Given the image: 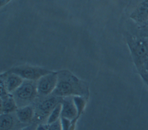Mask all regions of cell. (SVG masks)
<instances>
[{
    "label": "cell",
    "instance_id": "6da1fadb",
    "mask_svg": "<svg viewBox=\"0 0 148 130\" xmlns=\"http://www.w3.org/2000/svg\"><path fill=\"white\" fill-rule=\"evenodd\" d=\"M58 85L52 95L58 97L80 96L88 97V87L85 82L69 71H58Z\"/></svg>",
    "mask_w": 148,
    "mask_h": 130
},
{
    "label": "cell",
    "instance_id": "7a4b0ae2",
    "mask_svg": "<svg viewBox=\"0 0 148 130\" xmlns=\"http://www.w3.org/2000/svg\"><path fill=\"white\" fill-rule=\"evenodd\" d=\"M17 102L18 108L27 106L36 99L38 96L37 82L30 80H24L20 87L12 93Z\"/></svg>",
    "mask_w": 148,
    "mask_h": 130
},
{
    "label": "cell",
    "instance_id": "3957f363",
    "mask_svg": "<svg viewBox=\"0 0 148 130\" xmlns=\"http://www.w3.org/2000/svg\"><path fill=\"white\" fill-rule=\"evenodd\" d=\"M43 99L39 100L34 107L35 118L34 122H41L43 120H47L48 116L58 104L62 102L63 98L51 95L50 96L42 97Z\"/></svg>",
    "mask_w": 148,
    "mask_h": 130
},
{
    "label": "cell",
    "instance_id": "277c9868",
    "mask_svg": "<svg viewBox=\"0 0 148 130\" xmlns=\"http://www.w3.org/2000/svg\"><path fill=\"white\" fill-rule=\"evenodd\" d=\"M128 47L136 64L146 62L148 59V39L130 37L128 40Z\"/></svg>",
    "mask_w": 148,
    "mask_h": 130
},
{
    "label": "cell",
    "instance_id": "5b68a950",
    "mask_svg": "<svg viewBox=\"0 0 148 130\" xmlns=\"http://www.w3.org/2000/svg\"><path fill=\"white\" fill-rule=\"evenodd\" d=\"M9 71L17 74L24 80H30V81H35V82H37L43 76L51 72L46 68L34 67V66H28V65H21V66L15 67V68L10 69Z\"/></svg>",
    "mask_w": 148,
    "mask_h": 130
},
{
    "label": "cell",
    "instance_id": "8992f818",
    "mask_svg": "<svg viewBox=\"0 0 148 130\" xmlns=\"http://www.w3.org/2000/svg\"><path fill=\"white\" fill-rule=\"evenodd\" d=\"M58 81L57 72L51 71L43 76L37 81V90L38 96L40 97L48 96L52 95L56 89Z\"/></svg>",
    "mask_w": 148,
    "mask_h": 130
},
{
    "label": "cell",
    "instance_id": "52a82bcc",
    "mask_svg": "<svg viewBox=\"0 0 148 130\" xmlns=\"http://www.w3.org/2000/svg\"><path fill=\"white\" fill-rule=\"evenodd\" d=\"M1 81L3 82L9 93L12 94L21 85L24 79L17 74L8 71L1 74Z\"/></svg>",
    "mask_w": 148,
    "mask_h": 130
},
{
    "label": "cell",
    "instance_id": "ba28073f",
    "mask_svg": "<svg viewBox=\"0 0 148 130\" xmlns=\"http://www.w3.org/2000/svg\"><path fill=\"white\" fill-rule=\"evenodd\" d=\"M62 114L61 118L69 119V120H77L78 118V112H77V107L74 103L73 96H67L64 97L62 102Z\"/></svg>",
    "mask_w": 148,
    "mask_h": 130
},
{
    "label": "cell",
    "instance_id": "9c48e42d",
    "mask_svg": "<svg viewBox=\"0 0 148 130\" xmlns=\"http://www.w3.org/2000/svg\"><path fill=\"white\" fill-rule=\"evenodd\" d=\"M23 125L15 113L1 114L0 130H21Z\"/></svg>",
    "mask_w": 148,
    "mask_h": 130
},
{
    "label": "cell",
    "instance_id": "30bf717a",
    "mask_svg": "<svg viewBox=\"0 0 148 130\" xmlns=\"http://www.w3.org/2000/svg\"><path fill=\"white\" fill-rule=\"evenodd\" d=\"M130 18L139 24H145L148 20V0H143L132 12Z\"/></svg>",
    "mask_w": 148,
    "mask_h": 130
},
{
    "label": "cell",
    "instance_id": "8fae6325",
    "mask_svg": "<svg viewBox=\"0 0 148 130\" xmlns=\"http://www.w3.org/2000/svg\"><path fill=\"white\" fill-rule=\"evenodd\" d=\"M15 114L19 122L25 125H29L32 122H34L35 109L31 105L18 108Z\"/></svg>",
    "mask_w": 148,
    "mask_h": 130
},
{
    "label": "cell",
    "instance_id": "7c38bea8",
    "mask_svg": "<svg viewBox=\"0 0 148 130\" xmlns=\"http://www.w3.org/2000/svg\"><path fill=\"white\" fill-rule=\"evenodd\" d=\"M18 106L12 94L1 98V114L15 113Z\"/></svg>",
    "mask_w": 148,
    "mask_h": 130
},
{
    "label": "cell",
    "instance_id": "4fadbf2b",
    "mask_svg": "<svg viewBox=\"0 0 148 130\" xmlns=\"http://www.w3.org/2000/svg\"><path fill=\"white\" fill-rule=\"evenodd\" d=\"M62 103H61L52 110L50 115L47 118V125L52 124L54 122H57L58 120H59L61 118V114H62Z\"/></svg>",
    "mask_w": 148,
    "mask_h": 130
},
{
    "label": "cell",
    "instance_id": "5bb4252c",
    "mask_svg": "<svg viewBox=\"0 0 148 130\" xmlns=\"http://www.w3.org/2000/svg\"><path fill=\"white\" fill-rule=\"evenodd\" d=\"M73 100L75 104H76V107H77V112H78V118L81 115L83 110L85 108L86 104V97H84V96H73Z\"/></svg>",
    "mask_w": 148,
    "mask_h": 130
},
{
    "label": "cell",
    "instance_id": "9a60e30c",
    "mask_svg": "<svg viewBox=\"0 0 148 130\" xmlns=\"http://www.w3.org/2000/svg\"><path fill=\"white\" fill-rule=\"evenodd\" d=\"M47 129H48V130H63L61 118L58 120L57 122L52 123V124L47 125Z\"/></svg>",
    "mask_w": 148,
    "mask_h": 130
},
{
    "label": "cell",
    "instance_id": "2e32d148",
    "mask_svg": "<svg viewBox=\"0 0 148 130\" xmlns=\"http://www.w3.org/2000/svg\"><path fill=\"white\" fill-rule=\"evenodd\" d=\"M37 128L36 123H33V124H30L29 125H26L25 127H23L21 130H36Z\"/></svg>",
    "mask_w": 148,
    "mask_h": 130
},
{
    "label": "cell",
    "instance_id": "e0dca14e",
    "mask_svg": "<svg viewBox=\"0 0 148 130\" xmlns=\"http://www.w3.org/2000/svg\"><path fill=\"white\" fill-rule=\"evenodd\" d=\"M36 130H48L47 129V125H44V124H39L37 125V128Z\"/></svg>",
    "mask_w": 148,
    "mask_h": 130
},
{
    "label": "cell",
    "instance_id": "ac0fdd59",
    "mask_svg": "<svg viewBox=\"0 0 148 130\" xmlns=\"http://www.w3.org/2000/svg\"><path fill=\"white\" fill-rule=\"evenodd\" d=\"M11 0H0V5H1V7H3V6H5V5H6L7 3H10Z\"/></svg>",
    "mask_w": 148,
    "mask_h": 130
},
{
    "label": "cell",
    "instance_id": "d6986e66",
    "mask_svg": "<svg viewBox=\"0 0 148 130\" xmlns=\"http://www.w3.org/2000/svg\"><path fill=\"white\" fill-rule=\"evenodd\" d=\"M146 65H147V70H148V61H147V62Z\"/></svg>",
    "mask_w": 148,
    "mask_h": 130
},
{
    "label": "cell",
    "instance_id": "ffe728a7",
    "mask_svg": "<svg viewBox=\"0 0 148 130\" xmlns=\"http://www.w3.org/2000/svg\"><path fill=\"white\" fill-rule=\"evenodd\" d=\"M144 25H147V26H148V20H147V22L146 23V24H144Z\"/></svg>",
    "mask_w": 148,
    "mask_h": 130
}]
</instances>
